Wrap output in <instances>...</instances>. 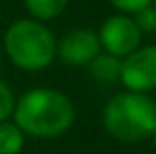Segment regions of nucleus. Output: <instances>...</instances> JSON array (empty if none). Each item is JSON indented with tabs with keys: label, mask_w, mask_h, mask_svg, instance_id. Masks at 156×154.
<instances>
[{
	"label": "nucleus",
	"mask_w": 156,
	"mask_h": 154,
	"mask_svg": "<svg viewBox=\"0 0 156 154\" xmlns=\"http://www.w3.org/2000/svg\"><path fill=\"white\" fill-rule=\"evenodd\" d=\"M118 13H125V15H135L137 11L146 9L152 4V0H108Z\"/></svg>",
	"instance_id": "12"
},
{
	"label": "nucleus",
	"mask_w": 156,
	"mask_h": 154,
	"mask_svg": "<svg viewBox=\"0 0 156 154\" xmlns=\"http://www.w3.org/2000/svg\"><path fill=\"white\" fill-rule=\"evenodd\" d=\"M120 82L127 91L150 93L156 89V45L137 47L122 59Z\"/></svg>",
	"instance_id": "5"
},
{
	"label": "nucleus",
	"mask_w": 156,
	"mask_h": 154,
	"mask_svg": "<svg viewBox=\"0 0 156 154\" xmlns=\"http://www.w3.org/2000/svg\"><path fill=\"white\" fill-rule=\"evenodd\" d=\"M0 55H2V40H0Z\"/></svg>",
	"instance_id": "15"
},
{
	"label": "nucleus",
	"mask_w": 156,
	"mask_h": 154,
	"mask_svg": "<svg viewBox=\"0 0 156 154\" xmlns=\"http://www.w3.org/2000/svg\"><path fill=\"white\" fill-rule=\"evenodd\" d=\"M99 53H101L99 36L91 27H74L61 40H57L59 61L66 66H72V68L89 66L95 59V55H99Z\"/></svg>",
	"instance_id": "6"
},
{
	"label": "nucleus",
	"mask_w": 156,
	"mask_h": 154,
	"mask_svg": "<svg viewBox=\"0 0 156 154\" xmlns=\"http://www.w3.org/2000/svg\"><path fill=\"white\" fill-rule=\"evenodd\" d=\"M104 129L122 144H139L156 131V99L148 93L122 91L105 103Z\"/></svg>",
	"instance_id": "2"
},
{
	"label": "nucleus",
	"mask_w": 156,
	"mask_h": 154,
	"mask_svg": "<svg viewBox=\"0 0 156 154\" xmlns=\"http://www.w3.org/2000/svg\"><path fill=\"white\" fill-rule=\"evenodd\" d=\"M26 135L11 120L0 123V154H19L23 150Z\"/></svg>",
	"instance_id": "9"
},
{
	"label": "nucleus",
	"mask_w": 156,
	"mask_h": 154,
	"mask_svg": "<svg viewBox=\"0 0 156 154\" xmlns=\"http://www.w3.org/2000/svg\"><path fill=\"white\" fill-rule=\"evenodd\" d=\"M76 108L72 99L57 89H30L17 102L13 110V123L32 137H59L74 125Z\"/></svg>",
	"instance_id": "1"
},
{
	"label": "nucleus",
	"mask_w": 156,
	"mask_h": 154,
	"mask_svg": "<svg viewBox=\"0 0 156 154\" xmlns=\"http://www.w3.org/2000/svg\"><path fill=\"white\" fill-rule=\"evenodd\" d=\"M87 68H89L91 76L95 78L97 82H105V84H110V82L120 80L122 59H120V57H114V55H110V53H104V51H101L99 55H95V59H93Z\"/></svg>",
	"instance_id": "7"
},
{
	"label": "nucleus",
	"mask_w": 156,
	"mask_h": 154,
	"mask_svg": "<svg viewBox=\"0 0 156 154\" xmlns=\"http://www.w3.org/2000/svg\"><path fill=\"white\" fill-rule=\"evenodd\" d=\"M68 2L70 0H23V6L32 19L44 23V21L57 19L66 11Z\"/></svg>",
	"instance_id": "8"
},
{
	"label": "nucleus",
	"mask_w": 156,
	"mask_h": 154,
	"mask_svg": "<svg viewBox=\"0 0 156 154\" xmlns=\"http://www.w3.org/2000/svg\"><path fill=\"white\" fill-rule=\"evenodd\" d=\"M152 6H154V11H156V0H152Z\"/></svg>",
	"instance_id": "14"
},
{
	"label": "nucleus",
	"mask_w": 156,
	"mask_h": 154,
	"mask_svg": "<svg viewBox=\"0 0 156 154\" xmlns=\"http://www.w3.org/2000/svg\"><path fill=\"white\" fill-rule=\"evenodd\" d=\"M150 139H152V144H154V148H156V131L152 133V137H150Z\"/></svg>",
	"instance_id": "13"
},
{
	"label": "nucleus",
	"mask_w": 156,
	"mask_h": 154,
	"mask_svg": "<svg viewBox=\"0 0 156 154\" xmlns=\"http://www.w3.org/2000/svg\"><path fill=\"white\" fill-rule=\"evenodd\" d=\"M2 49L11 63L23 72H40L57 57V38L42 21L17 19L6 27Z\"/></svg>",
	"instance_id": "3"
},
{
	"label": "nucleus",
	"mask_w": 156,
	"mask_h": 154,
	"mask_svg": "<svg viewBox=\"0 0 156 154\" xmlns=\"http://www.w3.org/2000/svg\"><path fill=\"white\" fill-rule=\"evenodd\" d=\"M15 102H17V97H15L11 84L0 78V123H2V120H9V118L13 116Z\"/></svg>",
	"instance_id": "10"
},
{
	"label": "nucleus",
	"mask_w": 156,
	"mask_h": 154,
	"mask_svg": "<svg viewBox=\"0 0 156 154\" xmlns=\"http://www.w3.org/2000/svg\"><path fill=\"white\" fill-rule=\"evenodd\" d=\"M131 17H133L135 26L139 27L141 34H152V32H156V11H154L152 4L146 6V9H141V11H137Z\"/></svg>",
	"instance_id": "11"
},
{
	"label": "nucleus",
	"mask_w": 156,
	"mask_h": 154,
	"mask_svg": "<svg viewBox=\"0 0 156 154\" xmlns=\"http://www.w3.org/2000/svg\"><path fill=\"white\" fill-rule=\"evenodd\" d=\"M97 36H99V45H101L104 53H110L114 57L125 59L137 47H141V36L144 34L135 26L131 15L116 13V15H110L99 26Z\"/></svg>",
	"instance_id": "4"
}]
</instances>
